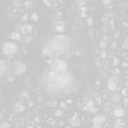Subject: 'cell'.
I'll return each mask as SVG.
<instances>
[{"label": "cell", "mask_w": 128, "mask_h": 128, "mask_svg": "<svg viewBox=\"0 0 128 128\" xmlns=\"http://www.w3.org/2000/svg\"><path fill=\"white\" fill-rule=\"evenodd\" d=\"M3 53L6 56H13L17 53V46L14 44L13 41H6L3 44Z\"/></svg>", "instance_id": "6da1fadb"}, {"label": "cell", "mask_w": 128, "mask_h": 128, "mask_svg": "<svg viewBox=\"0 0 128 128\" xmlns=\"http://www.w3.org/2000/svg\"><path fill=\"white\" fill-rule=\"evenodd\" d=\"M104 124H105V117L101 115V114L96 115L94 120H92V125H94V127H102Z\"/></svg>", "instance_id": "7a4b0ae2"}, {"label": "cell", "mask_w": 128, "mask_h": 128, "mask_svg": "<svg viewBox=\"0 0 128 128\" xmlns=\"http://www.w3.org/2000/svg\"><path fill=\"white\" fill-rule=\"evenodd\" d=\"M108 88H110L111 91H117V88H118V82H117V78L111 77L108 80Z\"/></svg>", "instance_id": "3957f363"}, {"label": "cell", "mask_w": 128, "mask_h": 128, "mask_svg": "<svg viewBox=\"0 0 128 128\" xmlns=\"http://www.w3.org/2000/svg\"><path fill=\"white\" fill-rule=\"evenodd\" d=\"M114 117H117V118H122L124 115H125V110L124 108H121V107H118V108H115L114 110Z\"/></svg>", "instance_id": "277c9868"}, {"label": "cell", "mask_w": 128, "mask_h": 128, "mask_svg": "<svg viewBox=\"0 0 128 128\" xmlns=\"http://www.w3.org/2000/svg\"><path fill=\"white\" fill-rule=\"evenodd\" d=\"M114 128H127V124H125V121L122 118H118L114 124Z\"/></svg>", "instance_id": "5b68a950"}, {"label": "cell", "mask_w": 128, "mask_h": 128, "mask_svg": "<svg viewBox=\"0 0 128 128\" xmlns=\"http://www.w3.org/2000/svg\"><path fill=\"white\" fill-rule=\"evenodd\" d=\"M0 128H10V127H9V124H7V122H4V124H3V125H2Z\"/></svg>", "instance_id": "8992f818"}, {"label": "cell", "mask_w": 128, "mask_h": 128, "mask_svg": "<svg viewBox=\"0 0 128 128\" xmlns=\"http://www.w3.org/2000/svg\"><path fill=\"white\" fill-rule=\"evenodd\" d=\"M102 2H104V3H110L111 0H102Z\"/></svg>", "instance_id": "52a82bcc"}, {"label": "cell", "mask_w": 128, "mask_h": 128, "mask_svg": "<svg viewBox=\"0 0 128 128\" xmlns=\"http://www.w3.org/2000/svg\"><path fill=\"white\" fill-rule=\"evenodd\" d=\"M94 128H104V127H94Z\"/></svg>", "instance_id": "ba28073f"}]
</instances>
